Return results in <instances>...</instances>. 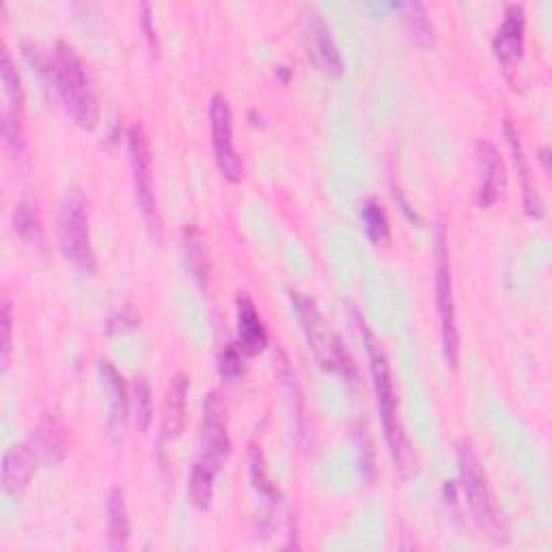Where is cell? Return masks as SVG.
<instances>
[{"label": "cell", "instance_id": "25", "mask_svg": "<svg viewBox=\"0 0 552 552\" xmlns=\"http://www.w3.org/2000/svg\"><path fill=\"white\" fill-rule=\"evenodd\" d=\"M3 136H5V145L9 149V154L13 156V160H18V162L29 160V147H26L20 115L11 108H7L3 113Z\"/></svg>", "mask_w": 552, "mask_h": 552}, {"label": "cell", "instance_id": "28", "mask_svg": "<svg viewBox=\"0 0 552 552\" xmlns=\"http://www.w3.org/2000/svg\"><path fill=\"white\" fill-rule=\"evenodd\" d=\"M251 479H253V486L255 490L264 496V499L270 503V505H279V501H276V490L268 479V473H266V462H264V453H261L259 447H253L251 449Z\"/></svg>", "mask_w": 552, "mask_h": 552}, {"label": "cell", "instance_id": "8", "mask_svg": "<svg viewBox=\"0 0 552 552\" xmlns=\"http://www.w3.org/2000/svg\"><path fill=\"white\" fill-rule=\"evenodd\" d=\"M231 453L227 406L218 391L205 397L201 423V462L218 473Z\"/></svg>", "mask_w": 552, "mask_h": 552}, {"label": "cell", "instance_id": "12", "mask_svg": "<svg viewBox=\"0 0 552 552\" xmlns=\"http://www.w3.org/2000/svg\"><path fill=\"white\" fill-rule=\"evenodd\" d=\"M37 466V451L33 445L22 443L7 449L3 458V488L9 496H20L29 488Z\"/></svg>", "mask_w": 552, "mask_h": 552}, {"label": "cell", "instance_id": "22", "mask_svg": "<svg viewBox=\"0 0 552 552\" xmlns=\"http://www.w3.org/2000/svg\"><path fill=\"white\" fill-rule=\"evenodd\" d=\"M505 130H507V136H509V147H512L514 151V160L518 164V169L522 173V179H524V205H527V212L531 216H542L544 214V203L542 199L537 197V192L533 190L531 186V175H529V167H527V160H524V154H522V147H520V141H518V134L514 132L512 123H505Z\"/></svg>", "mask_w": 552, "mask_h": 552}, {"label": "cell", "instance_id": "30", "mask_svg": "<svg viewBox=\"0 0 552 552\" xmlns=\"http://www.w3.org/2000/svg\"><path fill=\"white\" fill-rule=\"evenodd\" d=\"M242 348L238 343H227L225 350L220 352V361H218V371L220 376L227 380H236L242 376L244 371V361H242Z\"/></svg>", "mask_w": 552, "mask_h": 552}, {"label": "cell", "instance_id": "26", "mask_svg": "<svg viewBox=\"0 0 552 552\" xmlns=\"http://www.w3.org/2000/svg\"><path fill=\"white\" fill-rule=\"evenodd\" d=\"M13 229H16L18 236L26 242H41V238H44V229H41V218L33 203L24 201L16 207V212H13Z\"/></svg>", "mask_w": 552, "mask_h": 552}, {"label": "cell", "instance_id": "11", "mask_svg": "<svg viewBox=\"0 0 552 552\" xmlns=\"http://www.w3.org/2000/svg\"><path fill=\"white\" fill-rule=\"evenodd\" d=\"M477 175L479 184L475 201L479 207H490L505 188V167L499 149L488 141L477 143Z\"/></svg>", "mask_w": 552, "mask_h": 552}, {"label": "cell", "instance_id": "7", "mask_svg": "<svg viewBox=\"0 0 552 552\" xmlns=\"http://www.w3.org/2000/svg\"><path fill=\"white\" fill-rule=\"evenodd\" d=\"M292 302L296 307L300 324L305 326L307 339H309L311 348L317 356V361H320V365L328 371H339V374H343V376L354 374L350 356L343 352L341 341L335 335H330V330L326 328L322 315L317 313L313 300H309L307 296H302V294L296 292L292 296Z\"/></svg>", "mask_w": 552, "mask_h": 552}, {"label": "cell", "instance_id": "21", "mask_svg": "<svg viewBox=\"0 0 552 552\" xmlns=\"http://www.w3.org/2000/svg\"><path fill=\"white\" fill-rule=\"evenodd\" d=\"M132 419L138 432H147L154 421V393L145 376L134 378L132 384Z\"/></svg>", "mask_w": 552, "mask_h": 552}, {"label": "cell", "instance_id": "17", "mask_svg": "<svg viewBox=\"0 0 552 552\" xmlns=\"http://www.w3.org/2000/svg\"><path fill=\"white\" fill-rule=\"evenodd\" d=\"M65 447L67 436L61 421L54 417L41 419L33 436V449L37 451V455H41V458L48 462H59L65 455Z\"/></svg>", "mask_w": 552, "mask_h": 552}, {"label": "cell", "instance_id": "4", "mask_svg": "<svg viewBox=\"0 0 552 552\" xmlns=\"http://www.w3.org/2000/svg\"><path fill=\"white\" fill-rule=\"evenodd\" d=\"M59 244L63 255L82 272L95 270V255L89 236L87 199L80 190L67 192L59 214Z\"/></svg>", "mask_w": 552, "mask_h": 552}, {"label": "cell", "instance_id": "27", "mask_svg": "<svg viewBox=\"0 0 552 552\" xmlns=\"http://www.w3.org/2000/svg\"><path fill=\"white\" fill-rule=\"evenodd\" d=\"M0 78H3V87H5V95L9 108L20 113L22 108V82L18 76V69L13 65L11 52L7 50V46H3V61H0Z\"/></svg>", "mask_w": 552, "mask_h": 552}, {"label": "cell", "instance_id": "14", "mask_svg": "<svg viewBox=\"0 0 552 552\" xmlns=\"http://www.w3.org/2000/svg\"><path fill=\"white\" fill-rule=\"evenodd\" d=\"M186 399H188V378L184 374H177L167 395H164V406H162V425H160V440L167 443V440L179 438L184 432L186 423Z\"/></svg>", "mask_w": 552, "mask_h": 552}, {"label": "cell", "instance_id": "29", "mask_svg": "<svg viewBox=\"0 0 552 552\" xmlns=\"http://www.w3.org/2000/svg\"><path fill=\"white\" fill-rule=\"evenodd\" d=\"M13 307L9 294H3V307H0V333H3V339H0V363H3V371L9 367V358H11V345H13Z\"/></svg>", "mask_w": 552, "mask_h": 552}, {"label": "cell", "instance_id": "23", "mask_svg": "<svg viewBox=\"0 0 552 552\" xmlns=\"http://www.w3.org/2000/svg\"><path fill=\"white\" fill-rule=\"evenodd\" d=\"M399 9L404 11V22L406 29L412 35V39L417 41L419 46H432L434 44V24L430 20V13L421 5V3H406L399 5Z\"/></svg>", "mask_w": 552, "mask_h": 552}, {"label": "cell", "instance_id": "19", "mask_svg": "<svg viewBox=\"0 0 552 552\" xmlns=\"http://www.w3.org/2000/svg\"><path fill=\"white\" fill-rule=\"evenodd\" d=\"M184 255L188 261V270L195 274L197 283L205 287L207 279H210V261H207L203 236L197 227L184 229Z\"/></svg>", "mask_w": 552, "mask_h": 552}, {"label": "cell", "instance_id": "3", "mask_svg": "<svg viewBox=\"0 0 552 552\" xmlns=\"http://www.w3.org/2000/svg\"><path fill=\"white\" fill-rule=\"evenodd\" d=\"M458 464H460L462 492L466 496L468 507H471L475 524L483 533H486V537H490V540H494L496 544H505L509 535L505 529L503 516L499 512V505L494 501V494L488 486L486 475L481 471L477 455L468 445L460 447Z\"/></svg>", "mask_w": 552, "mask_h": 552}, {"label": "cell", "instance_id": "32", "mask_svg": "<svg viewBox=\"0 0 552 552\" xmlns=\"http://www.w3.org/2000/svg\"><path fill=\"white\" fill-rule=\"evenodd\" d=\"M143 29H145V33H147L149 46L156 50V31L151 29V7H149V5H143Z\"/></svg>", "mask_w": 552, "mask_h": 552}, {"label": "cell", "instance_id": "10", "mask_svg": "<svg viewBox=\"0 0 552 552\" xmlns=\"http://www.w3.org/2000/svg\"><path fill=\"white\" fill-rule=\"evenodd\" d=\"M305 44H307V54H309L311 63L320 69L322 74L339 76L343 72L341 54L337 50L335 39H333V35H330V29L322 20L320 13H315V11H311V16H307Z\"/></svg>", "mask_w": 552, "mask_h": 552}, {"label": "cell", "instance_id": "1", "mask_svg": "<svg viewBox=\"0 0 552 552\" xmlns=\"http://www.w3.org/2000/svg\"><path fill=\"white\" fill-rule=\"evenodd\" d=\"M50 76L57 89L59 98L80 128L93 130L100 121V104L98 95L93 91V85L87 74V67L76 54V50L67 44H59L54 48Z\"/></svg>", "mask_w": 552, "mask_h": 552}, {"label": "cell", "instance_id": "5", "mask_svg": "<svg viewBox=\"0 0 552 552\" xmlns=\"http://www.w3.org/2000/svg\"><path fill=\"white\" fill-rule=\"evenodd\" d=\"M128 149H130V164L134 175V192L136 203L145 225L151 236L156 240L162 238V220L158 212L156 190H154V173H151V149L143 123H132L128 132Z\"/></svg>", "mask_w": 552, "mask_h": 552}, {"label": "cell", "instance_id": "15", "mask_svg": "<svg viewBox=\"0 0 552 552\" xmlns=\"http://www.w3.org/2000/svg\"><path fill=\"white\" fill-rule=\"evenodd\" d=\"M238 311V345L244 354H259L268 345V333L257 313L253 300L240 294L236 300Z\"/></svg>", "mask_w": 552, "mask_h": 552}, {"label": "cell", "instance_id": "2", "mask_svg": "<svg viewBox=\"0 0 552 552\" xmlns=\"http://www.w3.org/2000/svg\"><path fill=\"white\" fill-rule=\"evenodd\" d=\"M365 339H367V352H369L371 380H374L376 402H378V410L382 417L386 445H389V449H391V455H393L397 468H402L404 471L408 464L410 451H408V440L404 436L402 423H399V406H397V393H395V384H393L391 365H389V361H386V354L374 341V337L367 333Z\"/></svg>", "mask_w": 552, "mask_h": 552}, {"label": "cell", "instance_id": "6", "mask_svg": "<svg viewBox=\"0 0 552 552\" xmlns=\"http://www.w3.org/2000/svg\"><path fill=\"white\" fill-rule=\"evenodd\" d=\"M436 305H438V317H440V335H443L445 361L447 365L455 367L458 365V354H460V333H458V317H455L449 251L445 244L443 229H438V238H436Z\"/></svg>", "mask_w": 552, "mask_h": 552}, {"label": "cell", "instance_id": "31", "mask_svg": "<svg viewBox=\"0 0 552 552\" xmlns=\"http://www.w3.org/2000/svg\"><path fill=\"white\" fill-rule=\"evenodd\" d=\"M138 324V317L134 313V309H123L119 311L113 320H110V333H119V330H132Z\"/></svg>", "mask_w": 552, "mask_h": 552}, {"label": "cell", "instance_id": "16", "mask_svg": "<svg viewBox=\"0 0 552 552\" xmlns=\"http://www.w3.org/2000/svg\"><path fill=\"white\" fill-rule=\"evenodd\" d=\"M100 376L104 382V389L108 393V404H110V417L108 427L110 434L121 436L126 430V419H128V399H126V384L117 371V367L108 361L100 363Z\"/></svg>", "mask_w": 552, "mask_h": 552}, {"label": "cell", "instance_id": "20", "mask_svg": "<svg viewBox=\"0 0 552 552\" xmlns=\"http://www.w3.org/2000/svg\"><path fill=\"white\" fill-rule=\"evenodd\" d=\"M214 477L216 471L201 460L192 466L190 477H188V499L197 509H207L212 505L214 499Z\"/></svg>", "mask_w": 552, "mask_h": 552}, {"label": "cell", "instance_id": "9", "mask_svg": "<svg viewBox=\"0 0 552 552\" xmlns=\"http://www.w3.org/2000/svg\"><path fill=\"white\" fill-rule=\"evenodd\" d=\"M210 123H212V145L214 158L220 173H223L229 182H242L244 177V162L238 154L236 143H233V115L231 106L216 93L210 104Z\"/></svg>", "mask_w": 552, "mask_h": 552}, {"label": "cell", "instance_id": "18", "mask_svg": "<svg viewBox=\"0 0 552 552\" xmlns=\"http://www.w3.org/2000/svg\"><path fill=\"white\" fill-rule=\"evenodd\" d=\"M108 548L110 550H126L130 542V514L126 507V499L119 490H113L108 496Z\"/></svg>", "mask_w": 552, "mask_h": 552}, {"label": "cell", "instance_id": "24", "mask_svg": "<svg viewBox=\"0 0 552 552\" xmlns=\"http://www.w3.org/2000/svg\"><path fill=\"white\" fill-rule=\"evenodd\" d=\"M363 225H365V231L369 240L374 244H386L391 240V225H389V218H386V212L380 201L376 199H369L365 205H363Z\"/></svg>", "mask_w": 552, "mask_h": 552}, {"label": "cell", "instance_id": "13", "mask_svg": "<svg viewBox=\"0 0 552 552\" xmlns=\"http://www.w3.org/2000/svg\"><path fill=\"white\" fill-rule=\"evenodd\" d=\"M524 22L527 20H524V9L520 5H509L505 9L503 24L499 26L492 41L496 59L501 63L514 65L520 59L524 44Z\"/></svg>", "mask_w": 552, "mask_h": 552}]
</instances>
